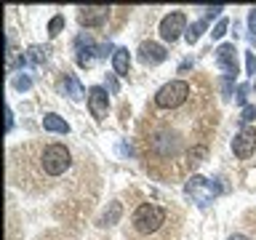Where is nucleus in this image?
<instances>
[{
	"instance_id": "obj_1",
	"label": "nucleus",
	"mask_w": 256,
	"mask_h": 240,
	"mask_svg": "<svg viewBox=\"0 0 256 240\" xmlns=\"http://www.w3.org/2000/svg\"><path fill=\"white\" fill-rule=\"evenodd\" d=\"M216 126V110L211 102L198 99L182 110L147 107L142 123V150L147 158V171L160 179H179L190 171L187 158L195 147H203L206 136Z\"/></svg>"
},
{
	"instance_id": "obj_2",
	"label": "nucleus",
	"mask_w": 256,
	"mask_h": 240,
	"mask_svg": "<svg viewBox=\"0 0 256 240\" xmlns=\"http://www.w3.org/2000/svg\"><path fill=\"white\" fill-rule=\"evenodd\" d=\"M166 224H168L166 208H160L155 203H142L131 216V238L150 240V238L160 235V232L166 230Z\"/></svg>"
},
{
	"instance_id": "obj_3",
	"label": "nucleus",
	"mask_w": 256,
	"mask_h": 240,
	"mask_svg": "<svg viewBox=\"0 0 256 240\" xmlns=\"http://www.w3.org/2000/svg\"><path fill=\"white\" fill-rule=\"evenodd\" d=\"M190 99H192V86L187 83V80H171V83H166V86L155 94V99H152L150 107L163 110V112H171V110L187 107Z\"/></svg>"
},
{
	"instance_id": "obj_4",
	"label": "nucleus",
	"mask_w": 256,
	"mask_h": 240,
	"mask_svg": "<svg viewBox=\"0 0 256 240\" xmlns=\"http://www.w3.org/2000/svg\"><path fill=\"white\" fill-rule=\"evenodd\" d=\"M38 166H40V174H46L48 179H56V176L70 171L72 155H70V150L64 147V144H48V147L40 152Z\"/></svg>"
},
{
	"instance_id": "obj_5",
	"label": "nucleus",
	"mask_w": 256,
	"mask_h": 240,
	"mask_svg": "<svg viewBox=\"0 0 256 240\" xmlns=\"http://www.w3.org/2000/svg\"><path fill=\"white\" fill-rule=\"evenodd\" d=\"M216 192H219V187L211 184L208 179H203V176H192L187 182V195H192V200H195L198 206H208L216 198Z\"/></svg>"
},
{
	"instance_id": "obj_6",
	"label": "nucleus",
	"mask_w": 256,
	"mask_h": 240,
	"mask_svg": "<svg viewBox=\"0 0 256 240\" xmlns=\"http://www.w3.org/2000/svg\"><path fill=\"white\" fill-rule=\"evenodd\" d=\"M182 32H187V16H184L182 11L168 14L166 19L160 22V38L168 40V43H174V40L182 35Z\"/></svg>"
},
{
	"instance_id": "obj_7",
	"label": "nucleus",
	"mask_w": 256,
	"mask_h": 240,
	"mask_svg": "<svg viewBox=\"0 0 256 240\" xmlns=\"http://www.w3.org/2000/svg\"><path fill=\"white\" fill-rule=\"evenodd\" d=\"M254 150H256V128L246 126L243 131L235 136V142H232V152H235L240 160H246V158L254 155Z\"/></svg>"
},
{
	"instance_id": "obj_8",
	"label": "nucleus",
	"mask_w": 256,
	"mask_h": 240,
	"mask_svg": "<svg viewBox=\"0 0 256 240\" xmlns=\"http://www.w3.org/2000/svg\"><path fill=\"white\" fill-rule=\"evenodd\" d=\"M216 62L219 67L227 72V78H235L238 75V48L235 43H222L216 48Z\"/></svg>"
},
{
	"instance_id": "obj_9",
	"label": "nucleus",
	"mask_w": 256,
	"mask_h": 240,
	"mask_svg": "<svg viewBox=\"0 0 256 240\" xmlns=\"http://www.w3.org/2000/svg\"><path fill=\"white\" fill-rule=\"evenodd\" d=\"M88 110H91V115H94L96 120L107 118V110H110V96H107V88L94 86L91 91H88Z\"/></svg>"
},
{
	"instance_id": "obj_10",
	"label": "nucleus",
	"mask_w": 256,
	"mask_h": 240,
	"mask_svg": "<svg viewBox=\"0 0 256 240\" xmlns=\"http://www.w3.org/2000/svg\"><path fill=\"white\" fill-rule=\"evenodd\" d=\"M107 16H110V8H107V6H88V8H80V24H86V27H102Z\"/></svg>"
},
{
	"instance_id": "obj_11",
	"label": "nucleus",
	"mask_w": 256,
	"mask_h": 240,
	"mask_svg": "<svg viewBox=\"0 0 256 240\" xmlns=\"http://www.w3.org/2000/svg\"><path fill=\"white\" fill-rule=\"evenodd\" d=\"M166 48L155 43V40H147V43H142L139 46V59L144 64H160V62H166Z\"/></svg>"
},
{
	"instance_id": "obj_12",
	"label": "nucleus",
	"mask_w": 256,
	"mask_h": 240,
	"mask_svg": "<svg viewBox=\"0 0 256 240\" xmlns=\"http://www.w3.org/2000/svg\"><path fill=\"white\" fill-rule=\"evenodd\" d=\"M43 128L48 134H70V123L64 118H59L56 112H48V115H43Z\"/></svg>"
},
{
	"instance_id": "obj_13",
	"label": "nucleus",
	"mask_w": 256,
	"mask_h": 240,
	"mask_svg": "<svg viewBox=\"0 0 256 240\" xmlns=\"http://www.w3.org/2000/svg\"><path fill=\"white\" fill-rule=\"evenodd\" d=\"M112 64H115V72H118V75H128V67H131L128 48H115V54H112Z\"/></svg>"
},
{
	"instance_id": "obj_14",
	"label": "nucleus",
	"mask_w": 256,
	"mask_h": 240,
	"mask_svg": "<svg viewBox=\"0 0 256 240\" xmlns=\"http://www.w3.org/2000/svg\"><path fill=\"white\" fill-rule=\"evenodd\" d=\"M62 91L67 96H72V99H80V96H83V86L78 83L75 75H67V78H64V83H62Z\"/></svg>"
},
{
	"instance_id": "obj_15",
	"label": "nucleus",
	"mask_w": 256,
	"mask_h": 240,
	"mask_svg": "<svg viewBox=\"0 0 256 240\" xmlns=\"http://www.w3.org/2000/svg\"><path fill=\"white\" fill-rule=\"evenodd\" d=\"M206 27H208V19H206V16H203V19H198L195 24H192V27H187V32H184V38H187V43H190V46H192V43H198Z\"/></svg>"
},
{
	"instance_id": "obj_16",
	"label": "nucleus",
	"mask_w": 256,
	"mask_h": 240,
	"mask_svg": "<svg viewBox=\"0 0 256 240\" xmlns=\"http://www.w3.org/2000/svg\"><path fill=\"white\" fill-rule=\"evenodd\" d=\"M120 214H123V206L120 203H110V211H104V216H102V227H110V224H118V219H120Z\"/></svg>"
},
{
	"instance_id": "obj_17",
	"label": "nucleus",
	"mask_w": 256,
	"mask_h": 240,
	"mask_svg": "<svg viewBox=\"0 0 256 240\" xmlns=\"http://www.w3.org/2000/svg\"><path fill=\"white\" fill-rule=\"evenodd\" d=\"M62 27H64V16H62V14H56L54 19L48 22V35H51V38H54V35H59Z\"/></svg>"
},
{
	"instance_id": "obj_18",
	"label": "nucleus",
	"mask_w": 256,
	"mask_h": 240,
	"mask_svg": "<svg viewBox=\"0 0 256 240\" xmlns=\"http://www.w3.org/2000/svg\"><path fill=\"white\" fill-rule=\"evenodd\" d=\"M227 27H230V22H227V19H219V24H216L214 32H211V38H214V40L224 38V32H227Z\"/></svg>"
},
{
	"instance_id": "obj_19",
	"label": "nucleus",
	"mask_w": 256,
	"mask_h": 240,
	"mask_svg": "<svg viewBox=\"0 0 256 240\" xmlns=\"http://www.w3.org/2000/svg\"><path fill=\"white\" fill-rule=\"evenodd\" d=\"M254 118H256V107H254V104H246L243 112H240V120H243V123H251Z\"/></svg>"
},
{
	"instance_id": "obj_20",
	"label": "nucleus",
	"mask_w": 256,
	"mask_h": 240,
	"mask_svg": "<svg viewBox=\"0 0 256 240\" xmlns=\"http://www.w3.org/2000/svg\"><path fill=\"white\" fill-rule=\"evenodd\" d=\"M43 59H46V51H40L38 46H32V48H30V62H32V64H40Z\"/></svg>"
},
{
	"instance_id": "obj_21",
	"label": "nucleus",
	"mask_w": 256,
	"mask_h": 240,
	"mask_svg": "<svg viewBox=\"0 0 256 240\" xmlns=\"http://www.w3.org/2000/svg\"><path fill=\"white\" fill-rule=\"evenodd\" d=\"M14 86H16V88H19V91H27V88L32 86V80H30L27 75H19V78H16V80H14Z\"/></svg>"
},
{
	"instance_id": "obj_22",
	"label": "nucleus",
	"mask_w": 256,
	"mask_h": 240,
	"mask_svg": "<svg viewBox=\"0 0 256 240\" xmlns=\"http://www.w3.org/2000/svg\"><path fill=\"white\" fill-rule=\"evenodd\" d=\"M246 70L248 75H256V54H246Z\"/></svg>"
},
{
	"instance_id": "obj_23",
	"label": "nucleus",
	"mask_w": 256,
	"mask_h": 240,
	"mask_svg": "<svg viewBox=\"0 0 256 240\" xmlns=\"http://www.w3.org/2000/svg\"><path fill=\"white\" fill-rule=\"evenodd\" d=\"M248 30H251V35L256 38V8H251V14H248Z\"/></svg>"
},
{
	"instance_id": "obj_24",
	"label": "nucleus",
	"mask_w": 256,
	"mask_h": 240,
	"mask_svg": "<svg viewBox=\"0 0 256 240\" xmlns=\"http://www.w3.org/2000/svg\"><path fill=\"white\" fill-rule=\"evenodd\" d=\"M224 11L222 6H214V8H206V19H214V16H219Z\"/></svg>"
},
{
	"instance_id": "obj_25",
	"label": "nucleus",
	"mask_w": 256,
	"mask_h": 240,
	"mask_svg": "<svg viewBox=\"0 0 256 240\" xmlns=\"http://www.w3.org/2000/svg\"><path fill=\"white\" fill-rule=\"evenodd\" d=\"M246 94H248V86L243 83V86L238 88V104H246Z\"/></svg>"
},
{
	"instance_id": "obj_26",
	"label": "nucleus",
	"mask_w": 256,
	"mask_h": 240,
	"mask_svg": "<svg viewBox=\"0 0 256 240\" xmlns=\"http://www.w3.org/2000/svg\"><path fill=\"white\" fill-rule=\"evenodd\" d=\"M11 128H14V112L6 110V131H11Z\"/></svg>"
},
{
	"instance_id": "obj_27",
	"label": "nucleus",
	"mask_w": 256,
	"mask_h": 240,
	"mask_svg": "<svg viewBox=\"0 0 256 240\" xmlns=\"http://www.w3.org/2000/svg\"><path fill=\"white\" fill-rule=\"evenodd\" d=\"M107 86H110V91H112V94L118 91V80H115V78H107Z\"/></svg>"
},
{
	"instance_id": "obj_28",
	"label": "nucleus",
	"mask_w": 256,
	"mask_h": 240,
	"mask_svg": "<svg viewBox=\"0 0 256 240\" xmlns=\"http://www.w3.org/2000/svg\"><path fill=\"white\" fill-rule=\"evenodd\" d=\"M230 240H248L246 235H230Z\"/></svg>"
},
{
	"instance_id": "obj_29",
	"label": "nucleus",
	"mask_w": 256,
	"mask_h": 240,
	"mask_svg": "<svg viewBox=\"0 0 256 240\" xmlns=\"http://www.w3.org/2000/svg\"><path fill=\"white\" fill-rule=\"evenodd\" d=\"M254 86H256V83H254Z\"/></svg>"
}]
</instances>
